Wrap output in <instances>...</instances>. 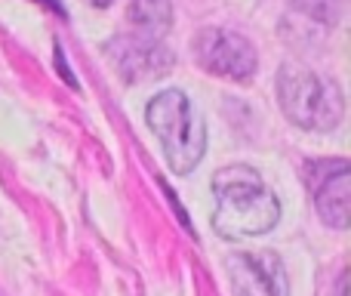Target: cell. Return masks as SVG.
Returning a JSON list of instances; mask_svg holds the SVG:
<instances>
[{
	"label": "cell",
	"mask_w": 351,
	"mask_h": 296,
	"mask_svg": "<svg viewBox=\"0 0 351 296\" xmlns=\"http://www.w3.org/2000/svg\"><path fill=\"white\" fill-rule=\"evenodd\" d=\"M213 229L228 241L265 235L280 219V201L253 167L231 163L213 176Z\"/></svg>",
	"instance_id": "1"
},
{
	"label": "cell",
	"mask_w": 351,
	"mask_h": 296,
	"mask_svg": "<svg viewBox=\"0 0 351 296\" xmlns=\"http://www.w3.org/2000/svg\"><path fill=\"white\" fill-rule=\"evenodd\" d=\"M278 99L284 115L302 130H333L346 115V99L333 78L317 74L299 62H287L278 71Z\"/></svg>",
	"instance_id": "2"
},
{
	"label": "cell",
	"mask_w": 351,
	"mask_h": 296,
	"mask_svg": "<svg viewBox=\"0 0 351 296\" xmlns=\"http://www.w3.org/2000/svg\"><path fill=\"white\" fill-rule=\"evenodd\" d=\"M148 127L158 133L176 173H191L206 151V124L182 90H164L145 109Z\"/></svg>",
	"instance_id": "3"
},
{
	"label": "cell",
	"mask_w": 351,
	"mask_h": 296,
	"mask_svg": "<svg viewBox=\"0 0 351 296\" xmlns=\"http://www.w3.org/2000/svg\"><path fill=\"white\" fill-rule=\"evenodd\" d=\"M194 59L210 74L231 80H250L259 68L256 49L247 37L228 28H204L194 34Z\"/></svg>",
	"instance_id": "4"
},
{
	"label": "cell",
	"mask_w": 351,
	"mask_h": 296,
	"mask_svg": "<svg viewBox=\"0 0 351 296\" xmlns=\"http://www.w3.org/2000/svg\"><path fill=\"white\" fill-rule=\"evenodd\" d=\"M225 269L234 296H290L284 262L271 250H234Z\"/></svg>",
	"instance_id": "5"
},
{
	"label": "cell",
	"mask_w": 351,
	"mask_h": 296,
	"mask_svg": "<svg viewBox=\"0 0 351 296\" xmlns=\"http://www.w3.org/2000/svg\"><path fill=\"white\" fill-rule=\"evenodd\" d=\"M111 59H114L117 71L127 80H148V78H164L173 68V53L154 37L142 34H123L111 43Z\"/></svg>",
	"instance_id": "6"
},
{
	"label": "cell",
	"mask_w": 351,
	"mask_h": 296,
	"mask_svg": "<svg viewBox=\"0 0 351 296\" xmlns=\"http://www.w3.org/2000/svg\"><path fill=\"white\" fill-rule=\"evenodd\" d=\"M317 167L324 170L321 179L315 182V204L324 223L333 229H346L348 225V161L346 157H333V161H321Z\"/></svg>",
	"instance_id": "7"
},
{
	"label": "cell",
	"mask_w": 351,
	"mask_h": 296,
	"mask_svg": "<svg viewBox=\"0 0 351 296\" xmlns=\"http://www.w3.org/2000/svg\"><path fill=\"white\" fill-rule=\"evenodd\" d=\"M130 19L136 25V34L160 41L173 25V3L170 0H133Z\"/></svg>",
	"instance_id": "8"
},
{
	"label": "cell",
	"mask_w": 351,
	"mask_h": 296,
	"mask_svg": "<svg viewBox=\"0 0 351 296\" xmlns=\"http://www.w3.org/2000/svg\"><path fill=\"white\" fill-rule=\"evenodd\" d=\"M299 12H305L308 19L324 25L339 22V16L346 12V0H290Z\"/></svg>",
	"instance_id": "9"
},
{
	"label": "cell",
	"mask_w": 351,
	"mask_h": 296,
	"mask_svg": "<svg viewBox=\"0 0 351 296\" xmlns=\"http://www.w3.org/2000/svg\"><path fill=\"white\" fill-rule=\"evenodd\" d=\"M90 3H93V6H111L114 0H90Z\"/></svg>",
	"instance_id": "10"
}]
</instances>
